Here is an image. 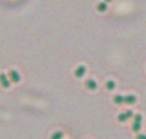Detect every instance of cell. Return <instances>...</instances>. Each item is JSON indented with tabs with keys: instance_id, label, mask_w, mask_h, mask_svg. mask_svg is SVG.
<instances>
[{
	"instance_id": "obj_1",
	"label": "cell",
	"mask_w": 146,
	"mask_h": 139,
	"mask_svg": "<svg viewBox=\"0 0 146 139\" xmlns=\"http://www.w3.org/2000/svg\"><path fill=\"white\" fill-rule=\"evenodd\" d=\"M141 120H142L141 114H137L136 116H135V121H133V124H132V130H133L135 133H139L140 129H141Z\"/></svg>"
},
{
	"instance_id": "obj_2",
	"label": "cell",
	"mask_w": 146,
	"mask_h": 139,
	"mask_svg": "<svg viewBox=\"0 0 146 139\" xmlns=\"http://www.w3.org/2000/svg\"><path fill=\"white\" fill-rule=\"evenodd\" d=\"M8 78H9L12 82L17 83V82H19V74H18V71H17V70L12 69V70L8 71Z\"/></svg>"
},
{
	"instance_id": "obj_3",
	"label": "cell",
	"mask_w": 146,
	"mask_h": 139,
	"mask_svg": "<svg viewBox=\"0 0 146 139\" xmlns=\"http://www.w3.org/2000/svg\"><path fill=\"white\" fill-rule=\"evenodd\" d=\"M132 114H133V112H132L131 110H128V111H126V112H122V114H119V116H118V121L124 123L127 119H129V117L132 116Z\"/></svg>"
},
{
	"instance_id": "obj_4",
	"label": "cell",
	"mask_w": 146,
	"mask_h": 139,
	"mask_svg": "<svg viewBox=\"0 0 146 139\" xmlns=\"http://www.w3.org/2000/svg\"><path fill=\"white\" fill-rule=\"evenodd\" d=\"M0 83H1V86H3V87H5V88L10 86L9 78H8V75H7V74H4V73H0Z\"/></svg>"
},
{
	"instance_id": "obj_5",
	"label": "cell",
	"mask_w": 146,
	"mask_h": 139,
	"mask_svg": "<svg viewBox=\"0 0 146 139\" xmlns=\"http://www.w3.org/2000/svg\"><path fill=\"white\" fill-rule=\"evenodd\" d=\"M136 102V97L133 94H127L126 97L123 98V104H127V105H133Z\"/></svg>"
},
{
	"instance_id": "obj_6",
	"label": "cell",
	"mask_w": 146,
	"mask_h": 139,
	"mask_svg": "<svg viewBox=\"0 0 146 139\" xmlns=\"http://www.w3.org/2000/svg\"><path fill=\"white\" fill-rule=\"evenodd\" d=\"M85 84H86V88H88L90 91H94V89H96V87H98V84H96V82L94 81V79H87Z\"/></svg>"
},
{
	"instance_id": "obj_7",
	"label": "cell",
	"mask_w": 146,
	"mask_h": 139,
	"mask_svg": "<svg viewBox=\"0 0 146 139\" xmlns=\"http://www.w3.org/2000/svg\"><path fill=\"white\" fill-rule=\"evenodd\" d=\"M85 73H86V68H85V66H83V65L78 66V68L76 69V71H74V74H76V75H77V77H82Z\"/></svg>"
},
{
	"instance_id": "obj_8",
	"label": "cell",
	"mask_w": 146,
	"mask_h": 139,
	"mask_svg": "<svg viewBox=\"0 0 146 139\" xmlns=\"http://www.w3.org/2000/svg\"><path fill=\"white\" fill-rule=\"evenodd\" d=\"M123 98H124L123 96H121V94H117V96L114 97L113 100H114V102H115L117 105H122V104H123Z\"/></svg>"
},
{
	"instance_id": "obj_9",
	"label": "cell",
	"mask_w": 146,
	"mask_h": 139,
	"mask_svg": "<svg viewBox=\"0 0 146 139\" xmlns=\"http://www.w3.org/2000/svg\"><path fill=\"white\" fill-rule=\"evenodd\" d=\"M62 138H63V133L62 132H56L51 135V139H62Z\"/></svg>"
},
{
	"instance_id": "obj_10",
	"label": "cell",
	"mask_w": 146,
	"mask_h": 139,
	"mask_svg": "<svg viewBox=\"0 0 146 139\" xmlns=\"http://www.w3.org/2000/svg\"><path fill=\"white\" fill-rule=\"evenodd\" d=\"M114 87H115V83H114L113 81H108V82H106V88H108V89H110V91H111V89H114Z\"/></svg>"
},
{
	"instance_id": "obj_11",
	"label": "cell",
	"mask_w": 146,
	"mask_h": 139,
	"mask_svg": "<svg viewBox=\"0 0 146 139\" xmlns=\"http://www.w3.org/2000/svg\"><path fill=\"white\" fill-rule=\"evenodd\" d=\"M98 9L100 10V12H103V10L106 9V3H100V4L98 5Z\"/></svg>"
},
{
	"instance_id": "obj_12",
	"label": "cell",
	"mask_w": 146,
	"mask_h": 139,
	"mask_svg": "<svg viewBox=\"0 0 146 139\" xmlns=\"http://www.w3.org/2000/svg\"><path fill=\"white\" fill-rule=\"evenodd\" d=\"M136 139H146V134H137Z\"/></svg>"
},
{
	"instance_id": "obj_13",
	"label": "cell",
	"mask_w": 146,
	"mask_h": 139,
	"mask_svg": "<svg viewBox=\"0 0 146 139\" xmlns=\"http://www.w3.org/2000/svg\"><path fill=\"white\" fill-rule=\"evenodd\" d=\"M106 1H110V0H106Z\"/></svg>"
}]
</instances>
